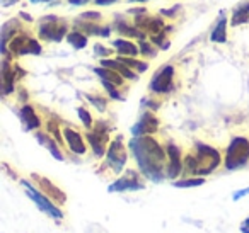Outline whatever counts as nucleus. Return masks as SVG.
Instances as JSON below:
<instances>
[{"label":"nucleus","instance_id":"obj_40","mask_svg":"<svg viewBox=\"0 0 249 233\" xmlns=\"http://www.w3.org/2000/svg\"><path fill=\"white\" fill-rule=\"evenodd\" d=\"M33 4H52L53 0H31Z\"/></svg>","mask_w":249,"mask_h":233},{"label":"nucleus","instance_id":"obj_16","mask_svg":"<svg viewBox=\"0 0 249 233\" xmlns=\"http://www.w3.org/2000/svg\"><path fill=\"white\" fill-rule=\"evenodd\" d=\"M19 117H21L22 124H24V130L26 131H33V130H38L41 126V119L39 116L36 114L35 107L31 104H24L19 111Z\"/></svg>","mask_w":249,"mask_h":233},{"label":"nucleus","instance_id":"obj_11","mask_svg":"<svg viewBox=\"0 0 249 233\" xmlns=\"http://www.w3.org/2000/svg\"><path fill=\"white\" fill-rule=\"evenodd\" d=\"M12 55H41L43 48L35 38L24 34H18L11 43Z\"/></svg>","mask_w":249,"mask_h":233},{"label":"nucleus","instance_id":"obj_17","mask_svg":"<svg viewBox=\"0 0 249 233\" xmlns=\"http://www.w3.org/2000/svg\"><path fill=\"white\" fill-rule=\"evenodd\" d=\"M101 67H106V68H113L116 70L120 75H123L126 80H132V82H135V80H139V75H137L135 72H133L130 67H126L124 63H121L120 60H109V58H101Z\"/></svg>","mask_w":249,"mask_h":233},{"label":"nucleus","instance_id":"obj_7","mask_svg":"<svg viewBox=\"0 0 249 233\" xmlns=\"http://www.w3.org/2000/svg\"><path fill=\"white\" fill-rule=\"evenodd\" d=\"M149 89L152 94H169L174 90V67L173 65H164L156 72L149 83Z\"/></svg>","mask_w":249,"mask_h":233},{"label":"nucleus","instance_id":"obj_28","mask_svg":"<svg viewBox=\"0 0 249 233\" xmlns=\"http://www.w3.org/2000/svg\"><path fill=\"white\" fill-rule=\"evenodd\" d=\"M87 100H90L94 107H96L99 113H104L106 111V106H107V100L104 97H99V96H92V94H87Z\"/></svg>","mask_w":249,"mask_h":233},{"label":"nucleus","instance_id":"obj_34","mask_svg":"<svg viewBox=\"0 0 249 233\" xmlns=\"http://www.w3.org/2000/svg\"><path fill=\"white\" fill-rule=\"evenodd\" d=\"M79 19H92V21L96 22L101 19V14L99 12H84V14L79 16Z\"/></svg>","mask_w":249,"mask_h":233},{"label":"nucleus","instance_id":"obj_5","mask_svg":"<svg viewBox=\"0 0 249 233\" xmlns=\"http://www.w3.org/2000/svg\"><path fill=\"white\" fill-rule=\"evenodd\" d=\"M39 38L46 41H62L69 34V24L56 16H46L39 21Z\"/></svg>","mask_w":249,"mask_h":233},{"label":"nucleus","instance_id":"obj_20","mask_svg":"<svg viewBox=\"0 0 249 233\" xmlns=\"http://www.w3.org/2000/svg\"><path fill=\"white\" fill-rule=\"evenodd\" d=\"M36 140H38L45 148H48V151L56 158V160H60V162L63 160V153L60 151V148H58V141H55V138H53V136H48L46 133L38 131V133H36Z\"/></svg>","mask_w":249,"mask_h":233},{"label":"nucleus","instance_id":"obj_35","mask_svg":"<svg viewBox=\"0 0 249 233\" xmlns=\"http://www.w3.org/2000/svg\"><path fill=\"white\" fill-rule=\"evenodd\" d=\"M246 196H249V187L239 189V191H235L234 194H232V199H234V201H239V199H241V198H246Z\"/></svg>","mask_w":249,"mask_h":233},{"label":"nucleus","instance_id":"obj_26","mask_svg":"<svg viewBox=\"0 0 249 233\" xmlns=\"http://www.w3.org/2000/svg\"><path fill=\"white\" fill-rule=\"evenodd\" d=\"M205 184V177H188V179H181V181H174L173 185L179 189H186V187H198V185Z\"/></svg>","mask_w":249,"mask_h":233},{"label":"nucleus","instance_id":"obj_30","mask_svg":"<svg viewBox=\"0 0 249 233\" xmlns=\"http://www.w3.org/2000/svg\"><path fill=\"white\" fill-rule=\"evenodd\" d=\"M77 114H79L80 121H82V124L86 126V130H92V116L89 114V111H87L86 107H79Z\"/></svg>","mask_w":249,"mask_h":233},{"label":"nucleus","instance_id":"obj_13","mask_svg":"<svg viewBox=\"0 0 249 233\" xmlns=\"http://www.w3.org/2000/svg\"><path fill=\"white\" fill-rule=\"evenodd\" d=\"M63 138H65L67 147H69V150L72 151V153L86 155L87 145H86V140H84V136L79 133V131L73 130V128H65V130H63Z\"/></svg>","mask_w":249,"mask_h":233},{"label":"nucleus","instance_id":"obj_3","mask_svg":"<svg viewBox=\"0 0 249 233\" xmlns=\"http://www.w3.org/2000/svg\"><path fill=\"white\" fill-rule=\"evenodd\" d=\"M249 164V140L246 136H234L225 150V170H239Z\"/></svg>","mask_w":249,"mask_h":233},{"label":"nucleus","instance_id":"obj_33","mask_svg":"<svg viewBox=\"0 0 249 233\" xmlns=\"http://www.w3.org/2000/svg\"><path fill=\"white\" fill-rule=\"evenodd\" d=\"M94 53H96L97 56H101V58H107L113 51H111L109 48H106V46H103L101 43H96V45H94Z\"/></svg>","mask_w":249,"mask_h":233},{"label":"nucleus","instance_id":"obj_10","mask_svg":"<svg viewBox=\"0 0 249 233\" xmlns=\"http://www.w3.org/2000/svg\"><path fill=\"white\" fill-rule=\"evenodd\" d=\"M166 151H167V168H166V175L167 179L174 181L178 175L183 172L184 168V157L181 155V148L178 145H174L173 141L166 145Z\"/></svg>","mask_w":249,"mask_h":233},{"label":"nucleus","instance_id":"obj_36","mask_svg":"<svg viewBox=\"0 0 249 233\" xmlns=\"http://www.w3.org/2000/svg\"><path fill=\"white\" fill-rule=\"evenodd\" d=\"M239 230H241V233H249V216L244 219V221L241 223V226H239Z\"/></svg>","mask_w":249,"mask_h":233},{"label":"nucleus","instance_id":"obj_19","mask_svg":"<svg viewBox=\"0 0 249 233\" xmlns=\"http://www.w3.org/2000/svg\"><path fill=\"white\" fill-rule=\"evenodd\" d=\"M113 46L116 48V53L120 56H135V58H137V55H140L139 45H135V43L128 41V39H123V38L114 39Z\"/></svg>","mask_w":249,"mask_h":233},{"label":"nucleus","instance_id":"obj_41","mask_svg":"<svg viewBox=\"0 0 249 233\" xmlns=\"http://www.w3.org/2000/svg\"><path fill=\"white\" fill-rule=\"evenodd\" d=\"M128 2H132L133 4V2H147V0H128Z\"/></svg>","mask_w":249,"mask_h":233},{"label":"nucleus","instance_id":"obj_4","mask_svg":"<svg viewBox=\"0 0 249 233\" xmlns=\"http://www.w3.org/2000/svg\"><path fill=\"white\" fill-rule=\"evenodd\" d=\"M21 184H22V187L26 189V194H28V198L31 199L36 206H38L39 211L46 213L50 218L56 219V221H60V219L63 218V211L55 204V201H52V199L45 194V192L38 191V189H36L35 185H33L31 182H28V181H21Z\"/></svg>","mask_w":249,"mask_h":233},{"label":"nucleus","instance_id":"obj_1","mask_svg":"<svg viewBox=\"0 0 249 233\" xmlns=\"http://www.w3.org/2000/svg\"><path fill=\"white\" fill-rule=\"evenodd\" d=\"M128 147L143 177L156 182V184L167 179V151L164 147H160V143L156 138H152L150 134L133 136Z\"/></svg>","mask_w":249,"mask_h":233},{"label":"nucleus","instance_id":"obj_23","mask_svg":"<svg viewBox=\"0 0 249 233\" xmlns=\"http://www.w3.org/2000/svg\"><path fill=\"white\" fill-rule=\"evenodd\" d=\"M210 39L213 43H225L227 41V19H225V12L220 14V19H218L217 26L213 28L210 34Z\"/></svg>","mask_w":249,"mask_h":233},{"label":"nucleus","instance_id":"obj_12","mask_svg":"<svg viewBox=\"0 0 249 233\" xmlns=\"http://www.w3.org/2000/svg\"><path fill=\"white\" fill-rule=\"evenodd\" d=\"M157 130H159V119L150 111H147L132 128V134L133 136H147V134H154Z\"/></svg>","mask_w":249,"mask_h":233},{"label":"nucleus","instance_id":"obj_39","mask_svg":"<svg viewBox=\"0 0 249 233\" xmlns=\"http://www.w3.org/2000/svg\"><path fill=\"white\" fill-rule=\"evenodd\" d=\"M19 0H2V5L4 7H11V5H14V4H18Z\"/></svg>","mask_w":249,"mask_h":233},{"label":"nucleus","instance_id":"obj_31","mask_svg":"<svg viewBox=\"0 0 249 233\" xmlns=\"http://www.w3.org/2000/svg\"><path fill=\"white\" fill-rule=\"evenodd\" d=\"M48 131L53 138H56L58 143H62V138H60V128H58V123L55 119H50L48 121Z\"/></svg>","mask_w":249,"mask_h":233},{"label":"nucleus","instance_id":"obj_24","mask_svg":"<svg viewBox=\"0 0 249 233\" xmlns=\"http://www.w3.org/2000/svg\"><path fill=\"white\" fill-rule=\"evenodd\" d=\"M67 41L72 45L73 50H82L87 46V34H84L82 31L75 29V31H72V33L67 34Z\"/></svg>","mask_w":249,"mask_h":233},{"label":"nucleus","instance_id":"obj_9","mask_svg":"<svg viewBox=\"0 0 249 233\" xmlns=\"http://www.w3.org/2000/svg\"><path fill=\"white\" fill-rule=\"evenodd\" d=\"M145 189V182H143L142 175L133 168H128L118 181L107 187V192H130V191H142Z\"/></svg>","mask_w":249,"mask_h":233},{"label":"nucleus","instance_id":"obj_14","mask_svg":"<svg viewBox=\"0 0 249 233\" xmlns=\"http://www.w3.org/2000/svg\"><path fill=\"white\" fill-rule=\"evenodd\" d=\"M33 179L35 181H38V184H39V187H41V191L45 192L46 196H48L52 201H55L56 204H63V202L67 201V196H65V192L63 191H60L58 187H56L55 184H52V182L48 181L46 177H39V175H33Z\"/></svg>","mask_w":249,"mask_h":233},{"label":"nucleus","instance_id":"obj_25","mask_svg":"<svg viewBox=\"0 0 249 233\" xmlns=\"http://www.w3.org/2000/svg\"><path fill=\"white\" fill-rule=\"evenodd\" d=\"M116 60H120L121 63H124V65L130 67L132 70H137L139 73L147 72V68H149L147 62H140V60H137L135 56H118Z\"/></svg>","mask_w":249,"mask_h":233},{"label":"nucleus","instance_id":"obj_6","mask_svg":"<svg viewBox=\"0 0 249 233\" xmlns=\"http://www.w3.org/2000/svg\"><path fill=\"white\" fill-rule=\"evenodd\" d=\"M87 141H89L90 148H92L94 155L101 158L107 150V143H109V126L106 121H97L96 128L92 131H87L86 134Z\"/></svg>","mask_w":249,"mask_h":233},{"label":"nucleus","instance_id":"obj_18","mask_svg":"<svg viewBox=\"0 0 249 233\" xmlns=\"http://www.w3.org/2000/svg\"><path fill=\"white\" fill-rule=\"evenodd\" d=\"M21 31V22L18 19H11L9 22H5L2 28V53L7 55V43L9 39H14V36H18V33Z\"/></svg>","mask_w":249,"mask_h":233},{"label":"nucleus","instance_id":"obj_37","mask_svg":"<svg viewBox=\"0 0 249 233\" xmlns=\"http://www.w3.org/2000/svg\"><path fill=\"white\" fill-rule=\"evenodd\" d=\"M97 5H111L114 4V2H118V0H94Z\"/></svg>","mask_w":249,"mask_h":233},{"label":"nucleus","instance_id":"obj_27","mask_svg":"<svg viewBox=\"0 0 249 233\" xmlns=\"http://www.w3.org/2000/svg\"><path fill=\"white\" fill-rule=\"evenodd\" d=\"M139 48H140V55H143L145 58H156L157 56V48L154 45H150L149 41H145V39H140Z\"/></svg>","mask_w":249,"mask_h":233},{"label":"nucleus","instance_id":"obj_21","mask_svg":"<svg viewBox=\"0 0 249 233\" xmlns=\"http://www.w3.org/2000/svg\"><path fill=\"white\" fill-rule=\"evenodd\" d=\"M249 21V2H241L237 7L232 11V17H231V26L235 28V26L246 24Z\"/></svg>","mask_w":249,"mask_h":233},{"label":"nucleus","instance_id":"obj_32","mask_svg":"<svg viewBox=\"0 0 249 233\" xmlns=\"http://www.w3.org/2000/svg\"><path fill=\"white\" fill-rule=\"evenodd\" d=\"M162 38V36H159V34H154L152 36V39H150V41L154 43V45H157L159 46V50H167L171 46V43H169V39L167 38H164V39H160Z\"/></svg>","mask_w":249,"mask_h":233},{"label":"nucleus","instance_id":"obj_15","mask_svg":"<svg viewBox=\"0 0 249 233\" xmlns=\"http://www.w3.org/2000/svg\"><path fill=\"white\" fill-rule=\"evenodd\" d=\"M114 29H116L120 34H123L124 38H137V39H145V33L139 28L137 24H130L124 19H121V16H116V21H114Z\"/></svg>","mask_w":249,"mask_h":233},{"label":"nucleus","instance_id":"obj_2","mask_svg":"<svg viewBox=\"0 0 249 233\" xmlns=\"http://www.w3.org/2000/svg\"><path fill=\"white\" fill-rule=\"evenodd\" d=\"M222 162V155L217 148L210 147L207 143H201L196 141L195 143L193 151L184 157V168L186 174L190 177H205V175H210L212 172H215V168L220 165Z\"/></svg>","mask_w":249,"mask_h":233},{"label":"nucleus","instance_id":"obj_29","mask_svg":"<svg viewBox=\"0 0 249 233\" xmlns=\"http://www.w3.org/2000/svg\"><path fill=\"white\" fill-rule=\"evenodd\" d=\"M101 82H103L104 89L107 90V94H109L111 99H114V100H123V99H124L123 94H121L120 90H118V85H114V83L106 82V80H101Z\"/></svg>","mask_w":249,"mask_h":233},{"label":"nucleus","instance_id":"obj_8","mask_svg":"<svg viewBox=\"0 0 249 233\" xmlns=\"http://www.w3.org/2000/svg\"><path fill=\"white\" fill-rule=\"evenodd\" d=\"M106 162L114 174H121L126 164V150L123 147V136L116 134L114 140L109 141V147L106 150Z\"/></svg>","mask_w":249,"mask_h":233},{"label":"nucleus","instance_id":"obj_38","mask_svg":"<svg viewBox=\"0 0 249 233\" xmlns=\"http://www.w3.org/2000/svg\"><path fill=\"white\" fill-rule=\"evenodd\" d=\"M87 2H90V0H69L70 5H86Z\"/></svg>","mask_w":249,"mask_h":233},{"label":"nucleus","instance_id":"obj_22","mask_svg":"<svg viewBox=\"0 0 249 233\" xmlns=\"http://www.w3.org/2000/svg\"><path fill=\"white\" fill-rule=\"evenodd\" d=\"M94 72H96V75H99L101 80H106V82L109 83H114V85L121 87L124 82V77L120 75V73L116 72V70L113 68H106V67H99V68H94Z\"/></svg>","mask_w":249,"mask_h":233}]
</instances>
